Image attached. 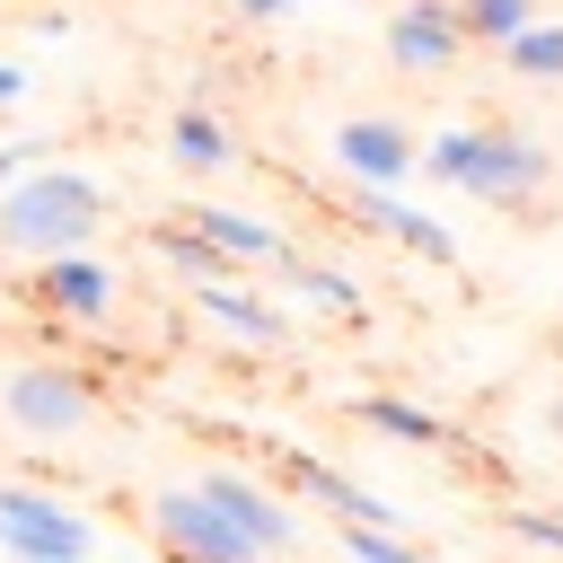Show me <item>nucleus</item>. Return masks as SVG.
<instances>
[{"label":"nucleus","instance_id":"obj_5","mask_svg":"<svg viewBox=\"0 0 563 563\" xmlns=\"http://www.w3.org/2000/svg\"><path fill=\"white\" fill-rule=\"evenodd\" d=\"M150 537H158L176 563H264L194 484H158V493H150Z\"/></svg>","mask_w":563,"mask_h":563},{"label":"nucleus","instance_id":"obj_2","mask_svg":"<svg viewBox=\"0 0 563 563\" xmlns=\"http://www.w3.org/2000/svg\"><path fill=\"white\" fill-rule=\"evenodd\" d=\"M97 229H106V185L88 167L44 158L18 185H0V255H26V264L79 255V246H97Z\"/></svg>","mask_w":563,"mask_h":563},{"label":"nucleus","instance_id":"obj_20","mask_svg":"<svg viewBox=\"0 0 563 563\" xmlns=\"http://www.w3.org/2000/svg\"><path fill=\"white\" fill-rule=\"evenodd\" d=\"M343 554H352V563H440L431 545H413V537H387V528H343Z\"/></svg>","mask_w":563,"mask_h":563},{"label":"nucleus","instance_id":"obj_19","mask_svg":"<svg viewBox=\"0 0 563 563\" xmlns=\"http://www.w3.org/2000/svg\"><path fill=\"white\" fill-rule=\"evenodd\" d=\"M528 18H537L528 0H457V26H466V44H510Z\"/></svg>","mask_w":563,"mask_h":563},{"label":"nucleus","instance_id":"obj_9","mask_svg":"<svg viewBox=\"0 0 563 563\" xmlns=\"http://www.w3.org/2000/svg\"><path fill=\"white\" fill-rule=\"evenodd\" d=\"M282 475H290L308 501H325V510H334V528H387V537H405V510H396L387 493L352 484L343 466H325V457H308V449H282Z\"/></svg>","mask_w":563,"mask_h":563},{"label":"nucleus","instance_id":"obj_24","mask_svg":"<svg viewBox=\"0 0 563 563\" xmlns=\"http://www.w3.org/2000/svg\"><path fill=\"white\" fill-rule=\"evenodd\" d=\"M18 97H26V70H18V62H0V114H9Z\"/></svg>","mask_w":563,"mask_h":563},{"label":"nucleus","instance_id":"obj_16","mask_svg":"<svg viewBox=\"0 0 563 563\" xmlns=\"http://www.w3.org/2000/svg\"><path fill=\"white\" fill-rule=\"evenodd\" d=\"M352 422H369V431H387V440H405V449H449V440H457L449 413H431V405H413V396H387V387L352 396Z\"/></svg>","mask_w":563,"mask_h":563},{"label":"nucleus","instance_id":"obj_13","mask_svg":"<svg viewBox=\"0 0 563 563\" xmlns=\"http://www.w3.org/2000/svg\"><path fill=\"white\" fill-rule=\"evenodd\" d=\"M185 229H202L238 273H273L282 255H290V238L273 229V220H255V211H238V202H194L185 211Z\"/></svg>","mask_w":563,"mask_h":563},{"label":"nucleus","instance_id":"obj_7","mask_svg":"<svg viewBox=\"0 0 563 563\" xmlns=\"http://www.w3.org/2000/svg\"><path fill=\"white\" fill-rule=\"evenodd\" d=\"M343 211H352L361 229H378L387 246L422 255V264H457V238H449V220H431V211H422V202H405L396 185H352V194H343Z\"/></svg>","mask_w":563,"mask_h":563},{"label":"nucleus","instance_id":"obj_15","mask_svg":"<svg viewBox=\"0 0 563 563\" xmlns=\"http://www.w3.org/2000/svg\"><path fill=\"white\" fill-rule=\"evenodd\" d=\"M167 158H176L185 176H220V167H238V132H229L211 106H176V114H167Z\"/></svg>","mask_w":563,"mask_h":563},{"label":"nucleus","instance_id":"obj_17","mask_svg":"<svg viewBox=\"0 0 563 563\" xmlns=\"http://www.w3.org/2000/svg\"><path fill=\"white\" fill-rule=\"evenodd\" d=\"M510 79H563V18H528L510 44H493Z\"/></svg>","mask_w":563,"mask_h":563},{"label":"nucleus","instance_id":"obj_22","mask_svg":"<svg viewBox=\"0 0 563 563\" xmlns=\"http://www.w3.org/2000/svg\"><path fill=\"white\" fill-rule=\"evenodd\" d=\"M26 167H44V141H9V150H0V185H18Z\"/></svg>","mask_w":563,"mask_h":563},{"label":"nucleus","instance_id":"obj_21","mask_svg":"<svg viewBox=\"0 0 563 563\" xmlns=\"http://www.w3.org/2000/svg\"><path fill=\"white\" fill-rule=\"evenodd\" d=\"M501 537H519V545H537V554L563 563V519L554 510H501Z\"/></svg>","mask_w":563,"mask_h":563},{"label":"nucleus","instance_id":"obj_6","mask_svg":"<svg viewBox=\"0 0 563 563\" xmlns=\"http://www.w3.org/2000/svg\"><path fill=\"white\" fill-rule=\"evenodd\" d=\"M194 493H202V501H211V510H220V519H229L264 563L299 545V519H290V510H282V493H264L246 466H202V475H194Z\"/></svg>","mask_w":563,"mask_h":563},{"label":"nucleus","instance_id":"obj_26","mask_svg":"<svg viewBox=\"0 0 563 563\" xmlns=\"http://www.w3.org/2000/svg\"><path fill=\"white\" fill-rule=\"evenodd\" d=\"M88 563H97V554H88Z\"/></svg>","mask_w":563,"mask_h":563},{"label":"nucleus","instance_id":"obj_11","mask_svg":"<svg viewBox=\"0 0 563 563\" xmlns=\"http://www.w3.org/2000/svg\"><path fill=\"white\" fill-rule=\"evenodd\" d=\"M466 53V26H457V0H405L387 18V62L396 70H449Z\"/></svg>","mask_w":563,"mask_h":563},{"label":"nucleus","instance_id":"obj_23","mask_svg":"<svg viewBox=\"0 0 563 563\" xmlns=\"http://www.w3.org/2000/svg\"><path fill=\"white\" fill-rule=\"evenodd\" d=\"M255 26H273V18H290V9H317V0H238Z\"/></svg>","mask_w":563,"mask_h":563},{"label":"nucleus","instance_id":"obj_18","mask_svg":"<svg viewBox=\"0 0 563 563\" xmlns=\"http://www.w3.org/2000/svg\"><path fill=\"white\" fill-rule=\"evenodd\" d=\"M150 246H158V264L167 273H185V282H220V273H238L202 229H185V220H167V229H150Z\"/></svg>","mask_w":563,"mask_h":563},{"label":"nucleus","instance_id":"obj_14","mask_svg":"<svg viewBox=\"0 0 563 563\" xmlns=\"http://www.w3.org/2000/svg\"><path fill=\"white\" fill-rule=\"evenodd\" d=\"M273 282H282L299 308H317V317H352V325H361V308H369V299H361V282H352L343 264H325V255H299V246L273 264Z\"/></svg>","mask_w":563,"mask_h":563},{"label":"nucleus","instance_id":"obj_10","mask_svg":"<svg viewBox=\"0 0 563 563\" xmlns=\"http://www.w3.org/2000/svg\"><path fill=\"white\" fill-rule=\"evenodd\" d=\"M35 299L44 317H70V325H106L114 317V273L79 246V255H44L35 264Z\"/></svg>","mask_w":563,"mask_h":563},{"label":"nucleus","instance_id":"obj_4","mask_svg":"<svg viewBox=\"0 0 563 563\" xmlns=\"http://www.w3.org/2000/svg\"><path fill=\"white\" fill-rule=\"evenodd\" d=\"M0 413H9L26 440H70V431L97 422V387H88V369H70V361H26V369L0 378Z\"/></svg>","mask_w":563,"mask_h":563},{"label":"nucleus","instance_id":"obj_12","mask_svg":"<svg viewBox=\"0 0 563 563\" xmlns=\"http://www.w3.org/2000/svg\"><path fill=\"white\" fill-rule=\"evenodd\" d=\"M194 308H202V317H211L220 334L255 343V352L290 343V308H282V299H264V290H246L238 273H220V282H194Z\"/></svg>","mask_w":563,"mask_h":563},{"label":"nucleus","instance_id":"obj_3","mask_svg":"<svg viewBox=\"0 0 563 563\" xmlns=\"http://www.w3.org/2000/svg\"><path fill=\"white\" fill-rule=\"evenodd\" d=\"M0 554L9 563H88L97 554V519L70 510L44 484H0Z\"/></svg>","mask_w":563,"mask_h":563},{"label":"nucleus","instance_id":"obj_1","mask_svg":"<svg viewBox=\"0 0 563 563\" xmlns=\"http://www.w3.org/2000/svg\"><path fill=\"white\" fill-rule=\"evenodd\" d=\"M422 176L449 185V194H475V202H493V211H528V202L554 185V158H545V141L519 132V123H449V132L422 141Z\"/></svg>","mask_w":563,"mask_h":563},{"label":"nucleus","instance_id":"obj_8","mask_svg":"<svg viewBox=\"0 0 563 563\" xmlns=\"http://www.w3.org/2000/svg\"><path fill=\"white\" fill-rule=\"evenodd\" d=\"M334 158L352 185H405L422 167V141L396 114H352V123H334Z\"/></svg>","mask_w":563,"mask_h":563},{"label":"nucleus","instance_id":"obj_25","mask_svg":"<svg viewBox=\"0 0 563 563\" xmlns=\"http://www.w3.org/2000/svg\"><path fill=\"white\" fill-rule=\"evenodd\" d=\"M545 422H554V431H563V396H554V413H545Z\"/></svg>","mask_w":563,"mask_h":563}]
</instances>
